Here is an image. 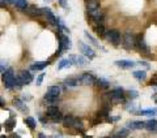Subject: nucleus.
Wrapping results in <instances>:
<instances>
[{
    "label": "nucleus",
    "mask_w": 157,
    "mask_h": 138,
    "mask_svg": "<svg viewBox=\"0 0 157 138\" xmlns=\"http://www.w3.org/2000/svg\"><path fill=\"white\" fill-rule=\"evenodd\" d=\"M59 99H60V87H59L58 85L50 86L47 89L43 100H45L46 103H48L50 106H56V103L59 102Z\"/></svg>",
    "instance_id": "f257e3e1"
},
{
    "label": "nucleus",
    "mask_w": 157,
    "mask_h": 138,
    "mask_svg": "<svg viewBox=\"0 0 157 138\" xmlns=\"http://www.w3.org/2000/svg\"><path fill=\"white\" fill-rule=\"evenodd\" d=\"M2 81H3V85L6 89H13L14 85H16V76H14V71L12 68H8L7 71L3 72L2 74Z\"/></svg>",
    "instance_id": "f03ea898"
},
{
    "label": "nucleus",
    "mask_w": 157,
    "mask_h": 138,
    "mask_svg": "<svg viewBox=\"0 0 157 138\" xmlns=\"http://www.w3.org/2000/svg\"><path fill=\"white\" fill-rule=\"evenodd\" d=\"M33 81V74L29 71H20L18 72V74L16 77V85H14V87H17V89H21L22 86H25V85H29Z\"/></svg>",
    "instance_id": "7ed1b4c3"
},
{
    "label": "nucleus",
    "mask_w": 157,
    "mask_h": 138,
    "mask_svg": "<svg viewBox=\"0 0 157 138\" xmlns=\"http://www.w3.org/2000/svg\"><path fill=\"white\" fill-rule=\"evenodd\" d=\"M109 99L111 100V103L114 104V103H124V90L122 87H115L113 89V90L110 93H106L105 94Z\"/></svg>",
    "instance_id": "20e7f679"
},
{
    "label": "nucleus",
    "mask_w": 157,
    "mask_h": 138,
    "mask_svg": "<svg viewBox=\"0 0 157 138\" xmlns=\"http://www.w3.org/2000/svg\"><path fill=\"white\" fill-rule=\"evenodd\" d=\"M46 117L52 122H62L64 116L62 115V112L59 111L56 106H48L46 110Z\"/></svg>",
    "instance_id": "39448f33"
},
{
    "label": "nucleus",
    "mask_w": 157,
    "mask_h": 138,
    "mask_svg": "<svg viewBox=\"0 0 157 138\" xmlns=\"http://www.w3.org/2000/svg\"><path fill=\"white\" fill-rule=\"evenodd\" d=\"M78 50H80V52L84 55L86 59H89V60H92V59H94L97 55H96V52L94 50L89 46V44H86L84 42H78Z\"/></svg>",
    "instance_id": "423d86ee"
},
{
    "label": "nucleus",
    "mask_w": 157,
    "mask_h": 138,
    "mask_svg": "<svg viewBox=\"0 0 157 138\" xmlns=\"http://www.w3.org/2000/svg\"><path fill=\"white\" fill-rule=\"evenodd\" d=\"M97 81V78L94 77L93 73L89 72H85L78 77V85H82V86H89V85H94Z\"/></svg>",
    "instance_id": "0eeeda50"
},
{
    "label": "nucleus",
    "mask_w": 157,
    "mask_h": 138,
    "mask_svg": "<svg viewBox=\"0 0 157 138\" xmlns=\"http://www.w3.org/2000/svg\"><path fill=\"white\" fill-rule=\"evenodd\" d=\"M135 48H137L141 53H145V55H148V53H151V48L149 46L145 43L143 35H137L136 37V42H135Z\"/></svg>",
    "instance_id": "6e6552de"
},
{
    "label": "nucleus",
    "mask_w": 157,
    "mask_h": 138,
    "mask_svg": "<svg viewBox=\"0 0 157 138\" xmlns=\"http://www.w3.org/2000/svg\"><path fill=\"white\" fill-rule=\"evenodd\" d=\"M135 42H136V35H134V33L126 31L123 35V46L127 50L135 48Z\"/></svg>",
    "instance_id": "1a4fd4ad"
},
{
    "label": "nucleus",
    "mask_w": 157,
    "mask_h": 138,
    "mask_svg": "<svg viewBox=\"0 0 157 138\" xmlns=\"http://www.w3.org/2000/svg\"><path fill=\"white\" fill-rule=\"evenodd\" d=\"M105 38L113 46H119V43H121V33L118 30H107Z\"/></svg>",
    "instance_id": "9d476101"
},
{
    "label": "nucleus",
    "mask_w": 157,
    "mask_h": 138,
    "mask_svg": "<svg viewBox=\"0 0 157 138\" xmlns=\"http://www.w3.org/2000/svg\"><path fill=\"white\" fill-rule=\"evenodd\" d=\"M88 16L90 17V20H93L97 24H102L104 22V12H101V9H93V11H88Z\"/></svg>",
    "instance_id": "9b49d317"
},
{
    "label": "nucleus",
    "mask_w": 157,
    "mask_h": 138,
    "mask_svg": "<svg viewBox=\"0 0 157 138\" xmlns=\"http://www.w3.org/2000/svg\"><path fill=\"white\" fill-rule=\"evenodd\" d=\"M43 14L46 16V20L50 25H56L58 26V17H55V14L52 13V11L50 8H42Z\"/></svg>",
    "instance_id": "f8f14e48"
},
{
    "label": "nucleus",
    "mask_w": 157,
    "mask_h": 138,
    "mask_svg": "<svg viewBox=\"0 0 157 138\" xmlns=\"http://www.w3.org/2000/svg\"><path fill=\"white\" fill-rule=\"evenodd\" d=\"M25 13L30 17H41L43 14V11H42V8H38L36 5H29L25 9Z\"/></svg>",
    "instance_id": "ddd939ff"
},
{
    "label": "nucleus",
    "mask_w": 157,
    "mask_h": 138,
    "mask_svg": "<svg viewBox=\"0 0 157 138\" xmlns=\"http://www.w3.org/2000/svg\"><path fill=\"white\" fill-rule=\"evenodd\" d=\"M115 65L122 68V69H132L136 64H135V61H132V60H117Z\"/></svg>",
    "instance_id": "4468645a"
},
{
    "label": "nucleus",
    "mask_w": 157,
    "mask_h": 138,
    "mask_svg": "<svg viewBox=\"0 0 157 138\" xmlns=\"http://www.w3.org/2000/svg\"><path fill=\"white\" fill-rule=\"evenodd\" d=\"M145 126L144 121H128L127 122V128L131 130H137V129H143Z\"/></svg>",
    "instance_id": "2eb2a0df"
},
{
    "label": "nucleus",
    "mask_w": 157,
    "mask_h": 138,
    "mask_svg": "<svg viewBox=\"0 0 157 138\" xmlns=\"http://www.w3.org/2000/svg\"><path fill=\"white\" fill-rule=\"evenodd\" d=\"M106 29L104 26V24H97V25L94 26V33H96V35L97 37H100V38H105L106 37Z\"/></svg>",
    "instance_id": "dca6fc26"
},
{
    "label": "nucleus",
    "mask_w": 157,
    "mask_h": 138,
    "mask_svg": "<svg viewBox=\"0 0 157 138\" xmlns=\"http://www.w3.org/2000/svg\"><path fill=\"white\" fill-rule=\"evenodd\" d=\"M86 11H93V9L100 8V0H85Z\"/></svg>",
    "instance_id": "f3484780"
},
{
    "label": "nucleus",
    "mask_w": 157,
    "mask_h": 138,
    "mask_svg": "<svg viewBox=\"0 0 157 138\" xmlns=\"http://www.w3.org/2000/svg\"><path fill=\"white\" fill-rule=\"evenodd\" d=\"M14 126H16V119H14V116L12 115L8 120H6V122H4V128H6L7 132H12Z\"/></svg>",
    "instance_id": "a211bd4d"
},
{
    "label": "nucleus",
    "mask_w": 157,
    "mask_h": 138,
    "mask_svg": "<svg viewBox=\"0 0 157 138\" xmlns=\"http://www.w3.org/2000/svg\"><path fill=\"white\" fill-rule=\"evenodd\" d=\"M48 64H50L48 61H37V63L32 64L30 69H32V71H42V69H45Z\"/></svg>",
    "instance_id": "6ab92c4d"
},
{
    "label": "nucleus",
    "mask_w": 157,
    "mask_h": 138,
    "mask_svg": "<svg viewBox=\"0 0 157 138\" xmlns=\"http://www.w3.org/2000/svg\"><path fill=\"white\" fill-rule=\"evenodd\" d=\"M13 104H14V107L16 108H18L21 112H24V113H26L29 110H28V107L25 106V103H24L21 99H13Z\"/></svg>",
    "instance_id": "aec40b11"
},
{
    "label": "nucleus",
    "mask_w": 157,
    "mask_h": 138,
    "mask_svg": "<svg viewBox=\"0 0 157 138\" xmlns=\"http://www.w3.org/2000/svg\"><path fill=\"white\" fill-rule=\"evenodd\" d=\"M145 129L147 130H149V132H155L157 130V120L155 119H152V120H148V121H145Z\"/></svg>",
    "instance_id": "412c9836"
},
{
    "label": "nucleus",
    "mask_w": 157,
    "mask_h": 138,
    "mask_svg": "<svg viewBox=\"0 0 157 138\" xmlns=\"http://www.w3.org/2000/svg\"><path fill=\"white\" fill-rule=\"evenodd\" d=\"M96 83H97V86H98V87L104 89V90H107V89L110 87V82L107 81V80H105V78H97Z\"/></svg>",
    "instance_id": "4be33fe9"
},
{
    "label": "nucleus",
    "mask_w": 157,
    "mask_h": 138,
    "mask_svg": "<svg viewBox=\"0 0 157 138\" xmlns=\"http://www.w3.org/2000/svg\"><path fill=\"white\" fill-rule=\"evenodd\" d=\"M24 122L26 124V126H29V129H30V130H34V129H36V126H37V122H36V120H34L32 116L25 117V119H24Z\"/></svg>",
    "instance_id": "5701e85b"
},
{
    "label": "nucleus",
    "mask_w": 157,
    "mask_h": 138,
    "mask_svg": "<svg viewBox=\"0 0 157 138\" xmlns=\"http://www.w3.org/2000/svg\"><path fill=\"white\" fill-rule=\"evenodd\" d=\"M73 120H75V117H73L72 115H67L63 117V125H64V128H72V124H73Z\"/></svg>",
    "instance_id": "b1692460"
},
{
    "label": "nucleus",
    "mask_w": 157,
    "mask_h": 138,
    "mask_svg": "<svg viewBox=\"0 0 157 138\" xmlns=\"http://www.w3.org/2000/svg\"><path fill=\"white\" fill-rule=\"evenodd\" d=\"M132 76H134V78L137 81H145L147 73H145V71H135L132 73Z\"/></svg>",
    "instance_id": "393cba45"
},
{
    "label": "nucleus",
    "mask_w": 157,
    "mask_h": 138,
    "mask_svg": "<svg viewBox=\"0 0 157 138\" xmlns=\"http://www.w3.org/2000/svg\"><path fill=\"white\" fill-rule=\"evenodd\" d=\"M84 35H85V38H86V41H89V42H90L92 46H94L96 48H101L100 43L97 42V39H96L94 37H92V35H90V34L88 33V31H84Z\"/></svg>",
    "instance_id": "a878e982"
},
{
    "label": "nucleus",
    "mask_w": 157,
    "mask_h": 138,
    "mask_svg": "<svg viewBox=\"0 0 157 138\" xmlns=\"http://www.w3.org/2000/svg\"><path fill=\"white\" fill-rule=\"evenodd\" d=\"M64 85H66V86H68V87H76V86L78 85V78H76V77L66 78Z\"/></svg>",
    "instance_id": "bb28decb"
},
{
    "label": "nucleus",
    "mask_w": 157,
    "mask_h": 138,
    "mask_svg": "<svg viewBox=\"0 0 157 138\" xmlns=\"http://www.w3.org/2000/svg\"><path fill=\"white\" fill-rule=\"evenodd\" d=\"M71 65H72V63L70 59H62L58 64V71H62V69H64V68H70Z\"/></svg>",
    "instance_id": "cd10ccee"
},
{
    "label": "nucleus",
    "mask_w": 157,
    "mask_h": 138,
    "mask_svg": "<svg viewBox=\"0 0 157 138\" xmlns=\"http://www.w3.org/2000/svg\"><path fill=\"white\" fill-rule=\"evenodd\" d=\"M130 136V129L128 128H123V129L118 130L115 133V138H127Z\"/></svg>",
    "instance_id": "c85d7f7f"
},
{
    "label": "nucleus",
    "mask_w": 157,
    "mask_h": 138,
    "mask_svg": "<svg viewBox=\"0 0 157 138\" xmlns=\"http://www.w3.org/2000/svg\"><path fill=\"white\" fill-rule=\"evenodd\" d=\"M139 115H145V116H157V108H149V110H143L137 111Z\"/></svg>",
    "instance_id": "c756f323"
},
{
    "label": "nucleus",
    "mask_w": 157,
    "mask_h": 138,
    "mask_svg": "<svg viewBox=\"0 0 157 138\" xmlns=\"http://www.w3.org/2000/svg\"><path fill=\"white\" fill-rule=\"evenodd\" d=\"M72 128H75V129L78 130V132H82V130H84V124H82V121L80 119L75 117V120H73V124H72Z\"/></svg>",
    "instance_id": "7c9ffc66"
},
{
    "label": "nucleus",
    "mask_w": 157,
    "mask_h": 138,
    "mask_svg": "<svg viewBox=\"0 0 157 138\" xmlns=\"http://www.w3.org/2000/svg\"><path fill=\"white\" fill-rule=\"evenodd\" d=\"M14 5H16V8L21 9V11H25V9L29 7V3L26 2V0H16Z\"/></svg>",
    "instance_id": "2f4dec72"
},
{
    "label": "nucleus",
    "mask_w": 157,
    "mask_h": 138,
    "mask_svg": "<svg viewBox=\"0 0 157 138\" xmlns=\"http://www.w3.org/2000/svg\"><path fill=\"white\" fill-rule=\"evenodd\" d=\"M127 95H128V98L132 100V99H136V98L139 96V93H137L136 90H128L127 91Z\"/></svg>",
    "instance_id": "473e14b6"
},
{
    "label": "nucleus",
    "mask_w": 157,
    "mask_h": 138,
    "mask_svg": "<svg viewBox=\"0 0 157 138\" xmlns=\"http://www.w3.org/2000/svg\"><path fill=\"white\" fill-rule=\"evenodd\" d=\"M7 69H8V63L6 60H0V73H3Z\"/></svg>",
    "instance_id": "72a5a7b5"
},
{
    "label": "nucleus",
    "mask_w": 157,
    "mask_h": 138,
    "mask_svg": "<svg viewBox=\"0 0 157 138\" xmlns=\"http://www.w3.org/2000/svg\"><path fill=\"white\" fill-rule=\"evenodd\" d=\"M43 78H45V73H41V74L37 77V80H36V85H37V86H41V85H42Z\"/></svg>",
    "instance_id": "f704fd0d"
},
{
    "label": "nucleus",
    "mask_w": 157,
    "mask_h": 138,
    "mask_svg": "<svg viewBox=\"0 0 157 138\" xmlns=\"http://www.w3.org/2000/svg\"><path fill=\"white\" fill-rule=\"evenodd\" d=\"M139 64H140V65H143L145 69H151V65L147 61H139Z\"/></svg>",
    "instance_id": "c9c22d12"
},
{
    "label": "nucleus",
    "mask_w": 157,
    "mask_h": 138,
    "mask_svg": "<svg viewBox=\"0 0 157 138\" xmlns=\"http://www.w3.org/2000/svg\"><path fill=\"white\" fill-rule=\"evenodd\" d=\"M6 107V100H4V98L0 95V108H4Z\"/></svg>",
    "instance_id": "e433bc0d"
},
{
    "label": "nucleus",
    "mask_w": 157,
    "mask_h": 138,
    "mask_svg": "<svg viewBox=\"0 0 157 138\" xmlns=\"http://www.w3.org/2000/svg\"><path fill=\"white\" fill-rule=\"evenodd\" d=\"M39 121H41L42 124H47L48 119H47V117H43V116H39Z\"/></svg>",
    "instance_id": "4c0bfd02"
},
{
    "label": "nucleus",
    "mask_w": 157,
    "mask_h": 138,
    "mask_svg": "<svg viewBox=\"0 0 157 138\" xmlns=\"http://www.w3.org/2000/svg\"><path fill=\"white\" fill-rule=\"evenodd\" d=\"M6 3L7 4H14L16 3V0H6Z\"/></svg>",
    "instance_id": "58836bf2"
},
{
    "label": "nucleus",
    "mask_w": 157,
    "mask_h": 138,
    "mask_svg": "<svg viewBox=\"0 0 157 138\" xmlns=\"http://www.w3.org/2000/svg\"><path fill=\"white\" fill-rule=\"evenodd\" d=\"M38 138H47V137L43 134V133H38Z\"/></svg>",
    "instance_id": "ea45409f"
},
{
    "label": "nucleus",
    "mask_w": 157,
    "mask_h": 138,
    "mask_svg": "<svg viewBox=\"0 0 157 138\" xmlns=\"http://www.w3.org/2000/svg\"><path fill=\"white\" fill-rule=\"evenodd\" d=\"M8 138H21V137H20L18 134H12V136H9Z\"/></svg>",
    "instance_id": "a19ab883"
},
{
    "label": "nucleus",
    "mask_w": 157,
    "mask_h": 138,
    "mask_svg": "<svg viewBox=\"0 0 157 138\" xmlns=\"http://www.w3.org/2000/svg\"><path fill=\"white\" fill-rule=\"evenodd\" d=\"M0 138H8L7 136H0Z\"/></svg>",
    "instance_id": "79ce46f5"
},
{
    "label": "nucleus",
    "mask_w": 157,
    "mask_h": 138,
    "mask_svg": "<svg viewBox=\"0 0 157 138\" xmlns=\"http://www.w3.org/2000/svg\"><path fill=\"white\" fill-rule=\"evenodd\" d=\"M102 138H114V137H102Z\"/></svg>",
    "instance_id": "37998d69"
},
{
    "label": "nucleus",
    "mask_w": 157,
    "mask_h": 138,
    "mask_svg": "<svg viewBox=\"0 0 157 138\" xmlns=\"http://www.w3.org/2000/svg\"><path fill=\"white\" fill-rule=\"evenodd\" d=\"M0 132H2V125H0Z\"/></svg>",
    "instance_id": "c03bdc74"
},
{
    "label": "nucleus",
    "mask_w": 157,
    "mask_h": 138,
    "mask_svg": "<svg viewBox=\"0 0 157 138\" xmlns=\"http://www.w3.org/2000/svg\"><path fill=\"white\" fill-rule=\"evenodd\" d=\"M155 102H156V104H157V99H156V100H155Z\"/></svg>",
    "instance_id": "a18cd8bd"
}]
</instances>
